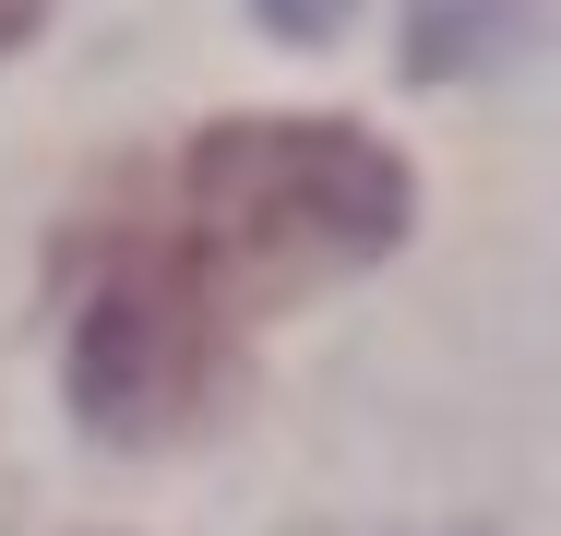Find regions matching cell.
I'll return each instance as SVG.
<instances>
[{"label": "cell", "instance_id": "7a4b0ae2", "mask_svg": "<svg viewBox=\"0 0 561 536\" xmlns=\"http://www.w3.org/2000/svg\"><path fill=\"white\" fill-rule=\"evenodd\" d=\"M526 12H538V0H419V12H407V72L443 84V72H466V60L514 48Z\"/></svg>", "mask_w": 561, "mask_h": 536}, {"label": "cell", "instance_id": "277c9868", "mask_svg": "<svg viewBox=\"0 0 561 536\" xmlns=\"http://www.w3.org/2000/svg\"><path fill=\"white\" fill-rule=\"evenodd\" d=\"M36 12H48V0H0V60H12L24 36H36Z\"/></svg>", "mask_w": 561, "mask_h": 536}, {"label": "cell", "instance_id": "3957f363", "mask_svg": "<svg viewBox=\"0 0 561 536\" xmlns=\"http://www.w3.org/2000/svg\"><path fill=\"white\" fill-rule=\"evenodd\" d=\"M251 12H263L275 36H335L346 24V0H251Z\"/></svg>", "mask_w": 561, "mask_h": 536}, {"label": "cell", "instance_id": "6da1fadb", "mask_svg": "<svg viewBox=\"0 0 561 536\" xmlns=\"http://www.w3.org/2000/svg\"><path fill=\"white\" fill-rule=\"evenodd\" d=\"M407 167L358 119H216L119 167L60 226L72 406L108 441H168L227 394L251 322L370 275L407 238Z\"/></svg>", "mask_w": 561, "mask_h": 536}]
</instances>
